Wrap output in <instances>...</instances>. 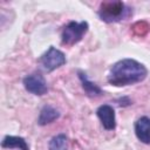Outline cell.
Listing matches in <instances>:
<instances>
[{
	"instance_id": "obj_1",
	"label": "cell",
	"mask_w": 150,
	"mask_h": 150,
	"mask_svg": "<svg viewBox=\"0 0 150 150\" xmlns=\"http://www.w3.org/2000/svg\"><path fill=\"white\" fill-rule=\"evenodd\" d=\"M146 76L145 67L132 59H124L116 62L110 69L108 81L112 86H128L141 82Z\"/></svg>"
},
{
	"instance_id": "obj_2",
	"label": "cell",
	"mask_w": 150,
	"mask_h": 150,
	"mask_svg": "<svg viewBox=\"0 0 150 150\" xmlns=\"http://www.w3.org/2000/svg\"><path fill=\"white\" fill-rule=\"evenodd\" d=\"M125 6L122 1H103L100 6L98 15L107 22L121 20L124 16Z\"/></svg>"
},
{
	"instance_id": "obj_3",
	"label": "cell",
	"mask_w": 150,
	"mask_h": 150,
	"mask_svg": "<svg viewBox=\"0 0 150 150\" xmlns=\"http://www.w3.org/2000/svg\"><path fill=\"white\" fill-rule=\"evenodd\" d=\"M87 30H88V23L86 21L69 22L62 30V43L68 46L77 43L82 39V36L87 33Z\"/></svg>"
},
{
	"instance_id": "obj_4",
	"label": "cell",
	"mask_w": 150,
	"mask_h": 150,
	"mask_svg": "<svg viewBox=\"0 0 150 150\" xmlns=\"http://www.w3.org/2000/svg\"><path fill=\"white\" fill-rule=\"evenodd\" d=\"M39 61L46 71H52V70L61 67L62 64H64L66 57H64V54L62 52H60L59 49H56L54 47H50L40 57Z\"/></svg>"
},
{
	"instance_id": "obj_5",
	"label": "cell",
	"mask_w": 150,
	"mask_h": 150,
	"mask_svg": "<svg viewBox=\"0 0 150 150\" xmlns=\"http://www.w3.org/2000/svg\"><path fill=\"white\" fill-rule=\"evenodd\" d=\"M23 86L26 90L35 95H43L47 91V84L42 75L32 74L23 79Z\"/></svg>"
},
{
	"instance_id": "obj_6",
	"label": "cell",
	"mask_w": 150,
	"mask_h": 150,
	"mask_svg": "<svg viewBox=\"0 0 150 150\" xmlns=\"http://www.w3.org/2000/svg\"><path fill=\"white\" fill-rule=\"evenodd\" d=\"M96 112H97V116H98L102 125L107 130H112L115 128L116 122H115V111H114L112 107H110L108 104L101 105Z\"/></svg>"
},
{
	"instance_id": "obj_7",
	"label": "cell",
	"mask_w": 150,
	"mask_h": 150,
	"mask_svg": "<svg viewBox=\"0 0 150 150\" xmlns=\"http://www.w3.org/2000/svg\"><path fill=\"white\" fill-rule=\"evenodd\" d=\"M135 132L141 142L150 144V118L146 116L138 118L135 123Z\"/></svg>"
},
{
	"instance_id": "obj_8",
	"label": "cell",
	"mask_w": 150,
	"mask_h": 150,
	"mask_svg": "<svg viewBox=\"0 0 150 150\" xmlns=\"http://www.w3.org/2000/svg\"><path fill=\"white\" fill-rule=\"evenodd\" d=\"M59 116H60V114H59V111L56 109H54L50 105H45L42 108V110L40 111V115H39V118H38V123L40 125H45V124L52 123Z\"/></svg>"
},
{
	"instance_id": "obj_9",
	"label": "cell",
	"mask_w": 150,
	"mask_h": 150,
	"mask_svg": "<svg viewBox=\"0 0 150 150\" xmlns=\"http://www.w3.org/2000/svg\"><path fill=\"white\" fill-rule=\"evenodd\" d=\"M4 148H18L21 150H28V145L22 137L18 136H6L1 143Z\"/></svg>"
},
{
	"instance_id": "obj_10",
	"label": "cell",
	"mask_w": 150,
	"mask_h": 150,
	"mask_svg": "<svg viewBox=\"0 0 150 150\" xmlns=\"http://www.w3.org/2000/svg\"><path fill=\"white\" fill-rule=\"evenodd\" d=\"M79 77H80V80H81V82H82V87H83L84 91H86L89 96H97V95H101V94H102L101 89H100L95 83L90 82V81L87 79V76H86L84 73L79 71Z\"/></svg>"
},
{
	"instance_id": "obj_11",
	"label": "cell",
	"mask_w": 150,
	"mask_h": 150,
	"mask_svg": "<svg viewBox=\"0 0 150 150\" xmlns=\"http://www.w3.org/2000/svg\"><path fill=\"white\" fill-rule=\"evenodd\" d=\"M68 141L64 135H57L49 142V150H67Z\"/></svg>"
},
{
	"instance_id": "obj_12",
	"label": "cell",
	"mask_w": 150,
	"mask_h": 150,
	"mask_svg": "<svg viewBox=\"0 0 150 150\" xmlns=\"http://www.w3.org/2000/svg\"><path fill=\"white\" fill-rule=\"evenodd\" d=\"M149 30H150V25H149V22H146V21H144V20L137 21V22H135V23L131 26V32H132V34L136 35V36H139V38L145 36V35L149 33Z\"/></svg>"
}]
</instances>
